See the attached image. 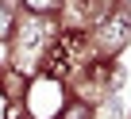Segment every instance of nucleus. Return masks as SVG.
<instances>
[{"instance_id": "obj_2", "label": "nucleus", "mask_w": 131, "mask_h": 119, "mask_svg": "<svg viewBox=\"0 0 131 119\" xmlns=\"http://www.w3.org/2000/svg\"><path fill=\"white\" fill-rule=\"evenodd\" d=\"M127 38H131V23H127L123 12H116V16H108L104 23H96V54L108 58V62L127 46Z\"/></svg>"}, {"instance_id": "obj_3", "label": "nucleus", "mask_w": 131, "mask_h": 119, "mask_svg": "<svg viewBox=\"0 0 131 119\" xmlns=\"http://www.w3.org/2000/svg\"><path fill=\"white\" fill-rule=\"evenodd\" d=\"M12 31H16V16H12V4H8V0H0V42H4V38H12Z\"/></svg>"}, {"instance_id": "obj_5", "label": "nucleus", "mask_w": 131, "mask_h": 119, "mask_svg": "<svg viewBox=\"0 0 131 119\" xmlns=\"http://www.w3.org/2000/svg\"><path fill=\"white\" fill-rule=\"evenodd\" d=\"M23 4H27L35 16H42V12H54V8H58V0H23Z\"/></svg>"}, {"instance_id": "obj_4", "label": "nucleus", "mask_w": 131, "mask_h": 119, "mask_svg": "<svg viewBox=\"0 0 131 119\" xmlns=\"http://www.w3.org/2000/svg\"><path fill=\"white\" fill-rule=\"evenodd\" d=\"M89 115H93V108H89V104H81V100H77V104H70V108L62 111V119H89Z\"/></svg>"}, {"instance_id": "obj_1", "label": "nucleus", "mask_w": 131, "mask_h": 119, "mask_svg": "<svg viewBox=\"0 0 131 119\" xmlns=\"http://www.w3.org/2000/svg\"><path fill=\"white\" fill-rule=\"evenodd\" d=\"M54 38H58V31H54V23L42 19V16H31L23 27H16V54L23 58L19 69H31V65L42 69V58H46V50L54 46Z\"/></svg>"}]
</instances>
